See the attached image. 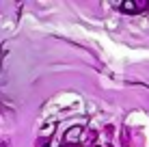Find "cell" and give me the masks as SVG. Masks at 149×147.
<instances>
[{
	"instance_id": "1",
	"label": "cell",
	"mask_w": 149,
	"mask_h": 147,
	"mask_svg": "<svg viewBox=\"0 0 149 147\" xmlns=\"http://www.w3.org/2000/svg\"><path fill=\"white\" fill-rule=\"evenodd\" d=\"M115 7L123 13H143V11L149 9V2H145V0H138V2L130 0V2H119V4H115Z\"/></svg>"
}]
</instances>
